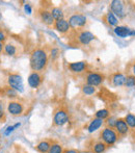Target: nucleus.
<instances>
[{"label": "nucleus", "mask_w": 135, "mask_h": 153, "mask_svg": "<svg viewBox=\"0 0 135 153\" xmlns=\"http://www.w3.org/2000/svg\"><path fill=\"white\" fill-rule=\"evenodd\" d=\"M49 62V54L42 47L33 49L29 57V65L32 72H42L47 68Z\"/></svg>", "instance_id": "obj_1"}, {"label": "nucleus", "mask_w": 135, "mask_h": 153, "mask_svg": "<svg viewBox=\"0 0 135 153\" xmlns=\"http://www.w3.org/2000/svg\"><path fill=\"white\" fill-rule=\"evenodd\" d=\"M100 137H101V141L103 143H105L107 145V147H110L113 146L119 140V134L115 131L114 128H110V127H104L102 129L101 133H100Z\"/></svg>", "instance_id": "obj_2"}, {"label": "nucleus", "mask_w": 135, "mask_h": 153, "mask_svg": "<svg viewBox=\"0 0 135 153\" xmlns=\"http://www.w3.org/2000/svg\"><path fill=\"white\" fill-rule=\"evenodd\" d=\"M74 40L76 43H78L79 45L82 46H89L94 40H96V36H94V33H91L89 30H77L75 31Z\"/></svg>", "instance_id": "obj_3"}, {"label": "nucleus", "mask_w": 135, "mask_h": 153, "mask_svg": "<svg viewBox=\"0 0 135 153\" xmlns=\"http://www.w3.org/2000/svg\"><path fill=\"white\" fill-rule=\"evenodd\" d=\"M69 24H70L71 28L74 29L75 31L77 30H82L84 26L87 23V19L84 15L82 14H74L69 18Z\"/></svg>", "instance_id": "obj_4"}, {"label": "nucleus", "mask_w": 135, "mask_h": 153, "mask_svg": "<svg viewBox=\"0 0 135 153\" xmlns=\"http://www.w3.org/2000/svg\"><path fill=\"white\" fill-rule=\"evenodd\" d=\"M7 85L10 88L14 89L18 93L24 92V83H23L22 76L17 73H10L7 76Z\"/></svg>", "instance_id": "obj_5"}, {"label": "nucleus", "mask_w": 135, "mask_h": 153, "mask_svg": "<svg viewBox=\"0 0 135 153\" xmlns=\"http://www.w3.org/2000/svg\"><path fill=\"white\" fill-rule=\"evenodd\" d=\"M69 121L68 111L63 107H59L56 109L53 116V125L54 126H63Z\"/></svg>", "instance_id": "obj_6"}, {"label": "nucleus", "mask_w": 135, "mask_h": 153, "mask_svg": "<svg viewBox=\"0 0 135 153\" xmlns=\"http://www.w3.org/2000/svg\"><path fill=\"white\" fill-rule=\"evenodd\" d=\"M110 10L117 16V18L119 17V19L125 18L126 15H127L125 3L123 1H120V0H112L110 2Z\"/></svg>", "instance_id": "obj_7"}, {"label": "nucleus", "mask_w": 135, "mask_h": 153, "mask_svg": "<svg viewBox=\"0 0 135 153\" xmlns=\"http://www.w3.org/2000/svg\"><path fill=\"white\" fill-rule=\"evenodd\" d=\"M85 80L86 83L89 85H93V87H99L101 85L105 80V76L101 73L98 72H89V74L85 77Z\"/></svg>", "instance_id": "obj_8"}, {"label": "nucleus", "mask_w": 135, "mask_h": 153, "mask_svg": "<svg viewBox=\"0 0 135 153\" xmlns=\"http://www.w3.org/2000/svg\"><path fill=\"white\" fill-rule=\"evenodd\" d=\"M68 70L73 74H81V73L85 72L87 70L89 64L85 61L81 62H69L67 65Z\"/></svg>", "instance_id": "obj_9"}, {"label": "nucleus", "mask_w": 135, "mask_h": 153, "mask_svg": "<svg viewBox=\"0 0 135 153\" xmlns=\"http://www.w3.org/2000/svg\"><path fill=\"white\" fill-rule=\"evenodd\" d=\"M38 17H40L41 21H42L45 25H47V26H49V27L54 26L55 20L52 17V14H51V12L49 10L44 8V7L40 8V10H38Z\"/></svg>", "instance_id": "obj_10"}, {"label": "nucleus", "mask_w": 135, "mask_h": 153, "mask_svg": "<svg viewBox=\"0 0 135 153\" xmlns=\"http://www.w3.org/2000/svg\"><path fill=\"white\" fill-rule=\"evenodd\" d=\"M114 129L117 132V134H119V137H126V135L129 134V132H130V128L128 127L127 123H126L124 118H119V119H117Z\"/></svg>", "instance_id": "obj_11"}, {"label": "nucleus", "mask_w": 135, "mask_h": 153, "mask_svg": "<svg viewBox=\"0 0 135 153\" xmlns=\"http://www.w3.org/2000/svg\"><path fill=\"white\" fill-rule=\"evenodd\" d=\"M7 111L12 116H21L24 111V105L19 101H10L7 104Z\"/></svg>", "instance_id": "obj_12"}, {"label": "nucleus", "mask_w": 135, "mask_h": 153, "mask_svg": "<svg viewBox=\"0 0 135 153\" xmlns=\"http://www.w3.org/2000/svg\"><path fill=\"white\" fill-rule=\"evenodd\" d=\"M43 82V75L41 72H31L28 76V85L31 89H38Z\"/></svg>", "instance_id": "obj_13"}, {"label": "nucleus", "mask_w": 135, "mask_h": 153, "mask_svg": "<svg viewBox=\"0 0 135 153\" xmlns=\"http://www.w3.org/2000/svg\"><path fill=\"white\" fill-rule=\"evenodd\" d=\"M54 29L56 31H58L60 34H67L71 31V26L69 24V21L66 19H61V20L55 21L54 23Z\"/></svg>", "instance_id": "obj_14"}, {"label": "nucleus", "mask_w": 135, "mask_h": 153, "mask_svg": "<svg viewBox=\"0 0 135 153\" xmlns=\"http://www.w3.org/2000/svg\"><path fill=\"white\" fill-rule=\"evenodd\" d=\"M114 31L115 36H117L119 38H122V39H125L127 36H134L135 34V31L132 30L131 28L127 26H117L114 27L113 29Z\"/></svg>", "instance_id": "obj_15"}, {"label": "nucleus", "mask_w": 135, "mask_h": 153, "mask_svg": "<svg viewBox=\"0 0 135 153\" xmlns=\"http://www.w3.org/2000/svg\"><path fill=\"white\" fill-rule=\"evenodd\" d=\"M3 53L7 56H12V57H16L19 55V49L18 46L14 43H6L4 44V48H3Z\"/></svg>", "instance_id": "obj_16"}, {"label": "nucleus", "mask_w": 135, "mask_h": 153, "mask_svg": "<svg viewBox=\"0 0 135 153\" xmlns=\"http://www.w3.org/2000/svg\"><path fill=\"white\" fill-rule=\"evenodd\" d=\"M103 21L110 27H117V24H119V19L117 18V16H115L111 10L106 13V14L103 16Z\"/></svg>", "instance_id": "obj_17"}, {"label": "nucleus", "mask_w": 135, "mask_h": 153, "mask_svg": "<svg viewBox=\"0 0 135 153\" xmlns=\"http://www.w3.org/2000/svg\"><path fill=\"white\" fill-rule=\"evenodd\" d=\"M126 82V76L121 72H115L111 75V83L114 87H122L125 85Z\"/></svg>", "instance_id": "obj_18"}, {"label": "nucleus", "mask_w": 135, "mask_h": 153, "mask_svg": "<svg viewBox=\"0 0 135 153\" xmlns=\"http://www.w3.org/2000/svg\"><path fill=\"white\" fill-rule=\"evenodd\" d=\"M103 125H104V120L94 118L91 121V123L89 124V126H87V130H89V132L93 133V132H95V131H97L99 128H101Z\"/></svg>", "instance_id": "obj_19"}, {"label": "nucleus", "mask_w": 135, "mask_h": 153, "mask_svg": "<svg viewBox=\"0 0 135 153\" xmlns=\"http://www.w3.org/2000/svg\"><path fill=\"white\" fill-rule=\"evenodd\" d=\"M107 145L105 143H103L102 141H98L95 142L91 147V152L93 153H104L107 150Z\"/></svg>", "instance_id": "obj_20"}, {"label": "nucleus", "mask_w": 135, "mask_h": 153, "mask_svg": "<svg viewBox=\"0 0 135 153\" xmlns=\"http://www.w3.org/2000/svg\"><path fill=\"white\" fill-rule=\"evenodd\" d=\"M51 144L52 143H51L50 141H47V140L46 141H42L36 145L35 149H36V151L40 153H48L49 149H50V147H51Z\"/></svg>", "instance_id": "obj_21"}, {"label": "nucleus", "mask_w": 135, "mask_h": 153, "mask_svg": "<svg viewBox=\"0 0 135 153\" xmlns=\"http://www.w3.org/2000/svg\"><path fill=\"white\" fill-rule=\"evenodd\" d=\"M50 12H51V14H52V17L54 18L55 21L65 19V18H63V16H65V14H63V10H61L60 7H58V6H54V7H52L50 10Z\"/></svg>", "instance_id": "obj_22"}, {"label": "nucleus", "mask_w": 135, "mask_h": 153, "mask_svg": "<svg viewBox=\"0 0 135 153\" xmlns=\"http://www.w3.org/2000/svg\"><path fill=\"white\" fill-rule=\"evenodd\" d=\"M124 119H125L126 123H127L128 127L130 128V131L135 132V115L134 114H127Z\"/></svg>", "instance_id": "obj_23"}, {"label": "nucleus", "mask_w": 135, "mask_h": 153, "mask_svg": "<svg viewBox=\"0 0 135 153\" xmlns=\"http://www.w3.org/2000/svg\"><path fill=\"white\" fill-rule=\"evenodd\" d=\"M81 91L84 95H86V96H91V95L96 94V92H97V89H96L95 87H93V85H87V83H85V85H83L82 87H81Z\"/></svg>", "instance_id": "obj_24"}, {"label": "nucleus", "mask_w": 135, "mask_h": 153, "mask_svg": "<svg viewBox=\"0 0 135 153\" xmlns=\"http://www.w3.org/2000/svg\"><path fill=\"white\" fill-rule=\"evenodd\" d=\"M109 115H110V111H109L108 109H107V108H102V109H99V111L95 114V118L105 120V119H108Z\"/></svg>", "instance_id": "obj_25"}, {"label": "nucleus", "mask_w": 135, "mask_h": 153, "mask_svg": "<svg viewBox=\"0 0 135 153\" xmlns=\"http://www.w3.org/2000/svg\"><path fill=\"white\" fill-rule=\"evenodd\" d=\"M63 151H65V149H63V147L60 145V144L52 143L48 153H63Z\"/></svg>", "instance_id": "obj_26"}, {"label": "nucleus", "mask_w": 135, "mask_h": 153, "mask_svg": "<svg viewBox=\"0 0 135 153\" xmlns=\"http://www.w3.org/2000/svg\"><path fill=\"white\" fill-rule=\"evenodd\" d=\"M125 87H127V88H134L135 87V75L131 74V75H128V76L126 77Z\"/></svg>", "instance_id": "obj_27"}, {"label": "nucleus", "mask_w": 135, "mask_h": 153, "mask_svg": "<svg viewBox=\"0 0 135 153\" xmlns=\"http://www.w3.org/2000/svg\"><path fill=\"white\" fill-rule=\"evenodd\" d=\"M17 95H18V92L15 91V90L12 89V88L7 87L5 89V96H7L8 98H16Z\"/></svg>", "instance_id": "obj_28"}, {"label": "nucleus", "mask_w": 135, "mask_h": 153, "mask_svg": "<svg viewBox=\"0 0 135 153\" xmlns=\"http://www.w3.org/2000/svg\"><path fill=\"white\" fill-rule=\"evenodd\" d=\"M59 56V49L56 48V47H54V48H52L50 50V59L51 61H55L56 59H58Z\"/></svg>", "instance_id": "obj_29"}, {"label": "nucleus", "mask_w": 135, "mask_h": 153, "mask_svg": "<svg viewBox=\"0 0 135 153\" xmlns=\"http://www.w3.org/2000/svg\"><path fill=\"white\" fill-rule=\"evenodd\" d=\"M20 123H17V124H15V125H12V126H8L7 128H6V130L4 131V135H6V137H7V135H10V133L13 132V131L15 130V129L16 128H18V127H20Z\"/></svg>", "instance_id": "obj_30"}, {"label": "nucleus", "mask_w": 135, "mask_h": 153, "mask_svg": "<svg viewBox=\"0 0 135 153\" xmlns=\"http://www.w3.org/2000/svg\"><path fill=\"white\" fill-rule=\"evenodd\" d=\"M115 122H117V119H115V118H113V117L108 118V119H107V121H106L107 127H110V128H114Z\"/></svg>", "instance_id": "obj_31"}, {"label": "nucleus", "mask_w": 135, "mask_h": 153, "mask_svg": "<svg viewBox=\"0 0 135 153\" xmlns=\"http://www.w3.org/2000/svg\"><path fill=\"white\" fill-rule=\"evenodd\" d=\"M6 41V33L2 28H0V42L4 43Z\"/></svg>", "instance_id": "obj_32"}, {"label": "nucleus", "mask_w": 135, "mask_h": 153, "mask_svg": "<svg viewBox=\"0 0 135 153\" xmlns=\"http://www.w3.org/2000/svg\"><path fill=\"white\" fill-rule=\"evenodd\" d=\"M24 10L25 13H26L27 15H31V13H32V8H31V5L29 3H26L24 5Z\"/></svg>", "instance_id": "obj_33"}, {"label": "nucleus", "mask_w": 135, "mask_h": 153, "mask_svg": "<svg viewBox=\"0 0 135 153\" xmlns=\"http://www.w3.org/2000/svg\"><path fill=\"white\" fill-rule=\"evenodd\" d=\"M5 119V113H4V108H3V105L0 103V121Z\"/></svg>", "instance_id": "obj_34"}, {"label": "nucleus", "mask_w": 135, "mask_h": 153, "mask_svg": "<svg viewBox=\"0 0 135 153\" xmlns=\"http://www.w3.org/2000/svg\"><path fill=\"white\" fill-rule=\"evenodd\" d=\"M63 153H80L77 149H65Z\"/></svg>", "instance_id": "obj_35"}, {"label": "nucleus", "mask_w": 135, "mask_h": 153, "mask_svg": "<svg viewBox=\"0 0 135 153\" xmlns=\"http://www.w3.org/2000/svg\"><path fill=\"white\" fill-rule=\"evenodd\" d=\"M3 48H4V43L0 42V53L3 52Z\"/></svg>", "instance_id": "obj_36"}, {"label": "nucleus", "mask_w": 135, "mask_h": 153, "mask_svg": "<svg viewBox=\"0 0 135 153\" xmlns=\"http://www.w3.org/2000/svg\"><path fill=\"white\" fill-rule=\"evenodd\" d=\"M132 73H133V75H135V62H134L133 66H132Z\"/></svg>", "instance_id": "obj_37"}]
</instances>
